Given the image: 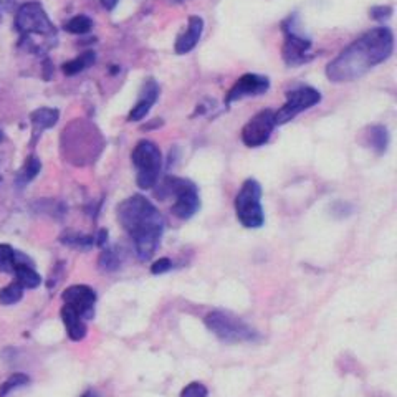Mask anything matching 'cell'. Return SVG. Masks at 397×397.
<instances>
[{
	"label": "cell",
	"instance_id": "ac0fdd59",
	"mask_svg": "<svg viewBox=\"0 0 397 397\" xmlns=\"http://www.w3.org/2000/svg\"><path fill=\"white\" fill-rule=\"evenodd\" d=\"M60 111L55 108H38L30 114V121L35 127V131L42 132L43 130H50L59 123Z\"/></svg>",
	"mask_w": 397,
	"mask_h": 397
},
{
	"label": "cell",
	"instance_id": "d6a6232c",
	"mask_svg": "<svg viewBox=\"0 0 397 397\" xmlns=\"http://www.w3.org/2000/svg\"><path fill=\"white\" fill-rule=\"evenodd\" d=\"M79 397H100V396H98V392H96V391H93V389H88V391L83 392V394H81V396H79Z\"/></svg>",
	"mask_w": 397,
	"mask_h": 397
},
{
	"label": "cell",
	"instance_id": "9a60e30c",
	"mask_svg": "<svg viewBox=\"0 0 397 397\" xmlns=\"http://www.w3.org/2000/svg\"><path fill=\"white\" fill-rule=\"evenodd\" d=\"M60 316L65 325L66 334H68V338L72 339V341L79 343L86 338V334H88L86 320H83L77 311L72 310L70 306H66V304H63L60 310Z\"/></svg>",
	"mask_w": 397,
	"mask_h": 397
},
{
	"label": "cell",
	"instance_id": "5b68a950",
	"mask_svg": "<svg viewBox=\"0 0 397 397\" xmlns=\"http://www.w3.org/2000/svg\"><path fill=\"white\" fill-rule=\"evenodd\" d=\"M131 162L136 169V184L141 191H149L157 185L162 172V153L154 141L143 139L134 146Z\"/></svg>",
	"mask_w": 397,
	"mask_h": 397
},
{
	"label": "cell",
	"instance_id": "30bf717a",
	"mask_svg": "<svg viewBox=\"0 0 397 397\" xmlns=\"http://www.w3.org/2000/svg\"><path fill=\"white\" fill-rule=\"evenodd\" d=\"M275 126V111L270 108L262 109L255 116H251L249 123L242 127V143L251 149L262 148L270 141Z\"/></svg>",
	"mask_w": 397,
	"mask_h": 397
},
{
	"label": "cell",
	"instance_id": "ba28073f",
	"mask_svg": "<svg viewBox=\"0 0 397 397\" xmlns=\"http://www.w3.org/2000/svg\"><path fill=\"white\" fill-rule=\"evenodd\" d=\"M321 101V93L316 88L299 86L297 90L286 93V101L278 111H275V125L283 126L293 121L299 113L306 111Z\"/></svg>",
	"mask_w": 397,
	"mask_h": 397
},
{
	"label": "cell",
	"instance_id": "2e32d148",
	"mask_svg": "<svg viewBox=\"0 0 397 397\" xmlns=\"http://www.w3.org/2000/svg\"><path fill=\"white\" fill-rule=\"evenodd\" d=\"M13 275L17 278V283H20L24 290H33L42 283L40 273L35 270L33 263L24 254H19V260H17L15 268H13Z\"/></svg>",
	"mask_w": 397,
	"mask_h": 397
},
{
	"label": "cell",
	"instance_id": "7c38bea8",
	"mask_svg": "<svg viewBox=\"0 0 397 397\" xmlns=\"http://www.w3.org/2000/svg\"><path fill=\"white\" fill-rule=\"evenodd\" d=\"M270 90V79L263 75L245 73L233 83V86L225 95V104H232L235 101L265 95Z\"/></svg>",
	"mask_w": 397,
	"mask_h": 397
},
{
	"label": "cell",
	"instance_id": "9c48e42d",
	"mask_svg": "<svg viewBox=\"0 0 397 397\" xmlns=\"http://www.w3.org/2000/svg\"><path fill=\"white\" fill-rule=\"evenodd\" d=\"M295 22H297V17H288V19L281 24V30H283L285 35L281 55H283L285 63L288 66H298L311 60V56H308L313 45L311 40L303 37V35L295 29Z\"/></svg>",
	"mask_w": 397,
	"mask_h": 397
},
{
	"label": "cell",
	"instance_id": "e0dca14e",
	"mask_svg": "<svg viewBox=\"0 0 397 397\" xmlns=\"http://www.w3.org/2000/svg\"><path fill=\"white\" fill-rule=\"evenodd\" d=\"M368 144L369 148L373 149L374 153L377 154V156H382V154H386L387 148H389L391 144V134H389V130H387L384 125H374L371 126L368 130Z\"/></svg>",
	"mask_w": 397,
	"mask_h": 397
},
{
	"label": "cell",
	"instance_id": "277c9868",
	"mask_svg": "<svg viewBox=\"0 0 397 397\" xmlns=\"http://www.w3.org/2000/svg\"><path fill=\"white\" fill-rule=\"evenodd\" d=\"M159 197H174L171 205V214L179 220H189L201 209V194L192 180L169 176L164 179L157 191Z\"/></svg>",
	"mask_w": 397,
	"mask_h": 397
},
{
	"label": "cell",
	"instance_id": "484cf974",
	"mask_svg": "<svg viewBox=\"0 0 397 397\" xmlns=\"http://www.w3.org/2000/svg\"><path fill=\"white\" fill-rule=\"evenodd\" d=\"M30 382V377L24 373H15L12 374L7 381H3L2 386H0V397H6L10 394L12 391L19 389V387H24Z\"/></svg>",
	"mask_w": 397,
	"mask_h": 397
},
{
	"label": "cell",
	"instance_id": "4dcf8cb0",
	"mask_svg": "<svg viewBox=\"0 0 397 397\" xmlns=\"http://www.w3.org/2000/svg\"><path fill=\"white\" fill-rule=\"evenodd\" d=\"M13 7H15V0H0V15L12 12Z\"/></svg>",
	"mask_w": 397,
	"mask_h": 397
},
{
	"label": "cell",
	"instance_id": "8fae6325",
	"mask_svg": "<svg viewBox=\"0 0 397 397\" xmlns=\"http://www.w3.org/2000/svg\"><path fill=\"white\" fill-rule=\"evenodd\" d=\"M61 299H63V304L77 311L83 320H93V316H95L98 295H96V290L91 288V286L88 285L68 286V288L61 293Z\"/></svg>",
	"mask_w": 397,
	"mask_h": 397
},
{
	"label": "cell",
	"instance_id": "ffe728a7",
	"mask_svg": "<svg viewBox=\"0 0 397 397\" xmlns=\"http://www.w3.org/2000/svg\"><path fill=\"white\" fill-rule=\"evenodd\" d=\"M123 258L116 247H103L98 257V268L103 273H114L121 267Z\"/></svg>",
	"mask_w": 397,
	"mask_h": 397
},
{
	"label": "cell",
	"instance_id": "83f0119b",
	"mask_svg": "<svg viewBox=\"0 0 397 397\" xmlns=\"http://www.w3.org/2000/svg\"><path fill=\"white\" fill-rule=\"evenodd\" d=\"M172 268H174V260L169 257H161L149 265V270H151L153 275H164V273H169Z\"/></svg>",
	"mask_w": 397,
	"mask_h": 397
},
{
	"label": "cell",
	"instance_id": "d590c367",
	"mask_svg": "<svg viewBox=\"0 0 397 397\" xmlns=\"http://www.w3.org/2000/svg\"><path fill=\"white\" fill-rule=\"evenodd\" d=\"M0 180H2V179H0Z\"/></svg>",
	"mask_w": 397,
	"mask_h": 397
},
{
	"label": "cell",
	"instance_id": "f546056e",
	"mask_svg": "<svg viewBox=\"0 0 397 397\" xmlns=\"http://www.w3.org/2000/svg\"><path fill=\"white\" fill-rule=\"evenodd\" d=\"M106 244H108V231H106V228H100L98 233L95 235V247L103 249Z\"/></svg>",
	"mask_w": 397,
	"mask_h": 397
},
{
	"label": "cell",
	"instance_id": "7a4b0ae2",
	"mask_svg": "<svg viewBox=\"0 0 397 397\" xmlns=\"http://www.w3.org/2000/svg\"><path fill=\"white\" fill-rule=\"evenodd\" d=\"M116 217L131 238L139 262H149L161 245L166 220L156 205L143 194H132L116 207Z\"/></svg>",
	"mask_w": 397,
	"mask_h": 397
},
{
	"label": "cell",
	"instance_id": "52a82bcc",
	"mask_svg": "<svg viewBox=\"0 0 397 397\" xmlns=\"http://www.w3.org/2000/svg\"><path fill=\"white\" fill-rule=\"evenodd\" d=\"M15 29L20 33L24 42H29L32 37H56L55 25L48 19L45 8L38 2H26L20 6L15 13Z\"/></svg>",
	"mask_w": 397,
	"mask_h": 397
},
{
	"label": "cell",
	"instance_id": "6da1fadb",
	"mask_svg": "<svg viewBox=\"0 0 397 397\" xmlns=\"http://www.w3.org/2000/svg\"><path fill=\"white\" fill-rule=\"evenodd\" d=\"M394 33L389 26H374L352 40L326 66V77L333 83H350L363 78L377 65L391 59Z\"/></svg>",
	"mask_w": 397,
	"mask_h": 397
},
{
	"label": "cell",
	"instance_id": "7402d4cb",
	"mask_svg": "<svg viewBox=\"0 0 397 397\" xmlns=\"http://www.w3.org/2000/svg\"><path fill=\"white\" fill-rule=\"evenodd\" d=\"M61 244L75 247L79 250H90L95 247V235H85V233L78 232H66L61 235Z\"/></svg>",
	"mask_w": 397,
	"mask_h": 397
},
{
	"label": "cell",
	"instance_id": "8992f818",
	"mask_svg": "<svg viewBox=\"0 0 397 397\" xmlns=\"http://www.w3.org/2000/svg\"><path fill=\"white\" fill-rule=\"evenodd\" d=\"M263 189L257 179H247L238 189L233 209L237 220L245 228H262L265 225V209L262 205Z\"/></svg>",
	"mask_w": 397,
	"mask_h": 397
},
{
	"label": "cell",
	"instance_id": "d6986e66",
	"mask_svg": "<svg viewBox=\"0 0 397 397\" xmlns=\"http://www.w3.org/2000/svg\"><path fill=\"white\" fill-rule=\"evenodd\" d=\"M95 63H96V53L93 50H88L83 52L81 55L77 56L75 60L66 61V63H63V66H61V70H63L66 77H73V75L85 72V70H88Z\"/></svg>",
	"mask_w": 397,
	"mask_h": 397
},
{
	"label": "cell",
	"instance_id": "e575fe53",
	"mask_svg": "<svg viewBox=\"0 0 397 397\" xmlns=\"http://www.w3.org/2000/svg\"><path fill=\"white\" fill-rule=\"evenodd\" d=\"M3 141V134H2V131H0V143H2Z\"/></svg>",
	"mask_w": 397,
	"mask_h": 397
},
{
	"label": "cell",
	"instance_id": "3957f363",
	"mask_svg": "<svg viewBox=\"0 0 397 397\" xmlns=\"http://www.w3.org/2000/svg\"><path fill=\"white\" fill-rule=\"evenodd\" d=\"M204 325L215 338L225 344L257 343L262 339V334L254 326L231 311L212 310L204 316Z\"/></svg>",
	"mask_w": 397,
	"mask_h": 397
},
{
	"label": "cell",
	"instance_id": "44dd1931",
	"mask_svg": "<svg viewBox=\"0 0 397 397\" xmlns=\"http://www.w3.org/2000/svg\"><path fill=\"white\" fill-rule=\"evenodd\" d=\"M40 171H42V162H40V159L37 156H29L24 167L19 171V176H17V184H19L20 187H24V185L32 182V180L37 178Z\"/></svg>",
	"mask_w": 397,
	"mask_h": 397
},
{
	"label": "cell",
	"instance_id": "4fadbf2b",
	"mask_svg": "<svg viewBox=\"0 0 397 397\" xmlns=\"http://www.w3.org/2000/svg\"><path fill=\"white\" fill-rule=\"evenodd\" d=\"M157 98H159L157 81L153 78L146 79L143 88H141L138 101H136V104L132 106L130 114H127V121H141V119H144L153 109V106L156 104Z\"/></svg>",
	"mask_w": 397,
	"mask_h": 397
},
{
	"label": "cell",
	"instance_id": "4316f807",
	"mask_svg": "<svg viewBox=\"0 0 397 397\" xmlns=\"http://www.w3.org/2000/svg\"><path fill=\"white\" fill-rule=\"evenodd\" d=\"M179 397H209V387L201 381H192L180 389Z\"/></svg>",
	"mask_w": 397,
	"mask_h": 397
},
{
	"label": "cell",
	"instance_id": "1f68e13d",
	"mask_svg": "<svg viewBox=\"0 0 397 397\" xmlns=\"http://www.w3.org/2000/svg\"><path fill=\"white\" fill-rule=\"evenodd\" d=\"M100 2H101V6L106 8V10L113 12L114 8H116L118 3H119V0H100Z\"/></svg>",
	"mask_w": 397,
	"mask_h": 397
},
{
	"label": "cell",
	"instance_id": "603a6c76",
	"mask_svg": "<svg viewBox=\"0 0 397 397\" xmlns=\"http://www.w3.org/2000/svg\"><path fill=\"white\" fill-rule=\"evenodd\" d=\"M65 32L73 33V35H85L88 32H91L93 29V20L86 15H77L73 19H70L65 24Z\"/></svg>",
	"mask_w": 397,
	"mask_h": 397
},
{
	"label": "cell",
	"instance_id": "cb8c5ba5",
	"mask_svg": "<svg viewBox=\"0 0 397 397\" xmlns=\"http://www.w3.org/2000/svg\"><path fill=\"white\" fill-rule=\"evenodd\" d=\"M17 260H19V251H15L10 245L0 244V272L13 273Z\"/></svg>",
	"mask_w": 397,
	"mask_h": 397
},
{
	"label": "cell",
	"instance_id": "5bb4252c",
	"mask_svg": "<svg viewBox=\"0 0 397 397\" xmlns=\"http://www.w3.org/2000/svg\"><path fill=\"white\" fill-rule=\"evenodd\" d=\"M202 33H204V19L198 15L189 17L185 30L176 38V53H178V55H187V53H191L194 48L197 47V43L201 42Z\"/></svg>",
	"mask_w": 397,
	"mask_h": 397
},
{
	"label": "cell",
	"instance_id": "f1b7e54d",
	"mask_svg": "<svg viewBox=\"0 0 397 397\" xmlns=\"http://www.w3.org/2000/svg\"><path fill=\"white\" fill-rule=\"evenodd\" d=\"M394 13V8L389 6H374L369 8V17L376 22H384V20H389Z\"/></svg>",
	"mask_w": 397,
	"mask_h": 397
},
{
	"label": "cell",
	"instance_id": "836d02e7",
	"mask_svg": "<svg viewBox=\"0 0 397 397\" xmlns=\"http://www.w3.org/2000/svg\"><path fill=\"white\" fill-rule=\"evenodd\" d=\"M171 2H174V3H182V2H185V0H171Z\"/></svg>",
	"mask_w": 397,
	"mask_h": 397
},
{
	"label": "cell",
	"instance_id": "d4e9b609",
	"mask_svg": "<svg viewBox=\"0 0 397 397\" xmlns=\"http://www.w3.org/2000/svg\"><path fill=\"white\" fill-rule=\"evenodd\" d=\"M22 297H24V288H22L20 283H17V281H12L10 285L3 286L2 290H0V304H15L19 303Z\"/></svg>",
	"mask_w": 397,
	"mask_h": 397
}]
</instances>
